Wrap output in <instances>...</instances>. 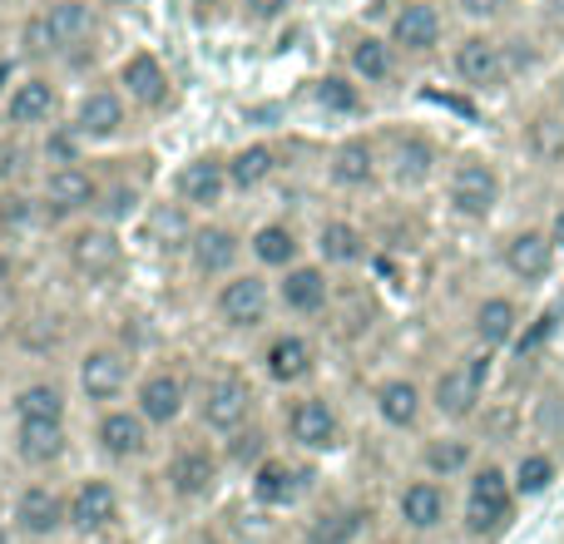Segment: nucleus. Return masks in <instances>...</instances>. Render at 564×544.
Returning <instances> with one entry per match:
<instances>
[{"label": "nucleus", "mask_w": 564, "mask_h": 544, "mask_svg": "<svg viewBox=\"0 0 564 544\" xmlns=\"http://www.w3.org/2000/svg\"><path fill=\"white\" fill-rule=\"evenodd\" d=\"M516 510V480H506L500 466H480L466 490V530L470 535H496Z\"/></svg>", "instance_id": "f257e3e1"}, {"label": "nucleus", "mask_w": 564, "mask_h": 544, "mask_svg": "<svg viewBox=\"0 0 564 544\" xmlns=\"http://www.w3.org/2000/svg\"><path fill=\"white\" fill-rule=\"evenodd\" d=\"M486 371H490V357H470L466 367H451L446 377L436 381V411L451 421L470 416L480 401V387H486Z\"/></svg>", "instance_id": "f03ea898"}, {"label": "nucleus", "mask_w": 564, "mask_h": 544, "mask_svg": "<svg viewBox=\"0 0 564 544\" xmlns=\"http://www.w3.org/2000/svg\"><path fill=\"white\" fill-rule=\"evenodd\" d=\"M496 198H500L496 168L480 164V159H466V164L456 168V178H451V204H456V214L486 218L490 208H496Z\"/></svg>", "instance_id": "7ed1b4c3"}, {"label": "nucleus", "mask_w": 564, "mask_h": 544, "mask_svg": "<svg viewBox=\"0 0 564 544\" xmlns=\"http://www.w3.org/2000/svg\"><path fill=\"white\" fill-rule=\"evenodd\" d=\"M456 75L466 79V85H476V89L506 85V75H510L506 50H500L496 40H486V35L460 40V50H456Z\"/></svg>", "instance_id": "20e7f679"}, {"label": "nucleus", "mask_w": 564, "mask_h": 544, "mask_svg": "<svg viewBox=\"0 0 564 544\" xmlns=\"http://www.w3.org/2000/svg\"><path fill=\"white\" fill-rule=\"evenodd\" d=\"M248 406H253V396H248L243 377H214V381H208V391H204V421L214 431L234 436V431L248 421Z\"/></svg>", "instance_id": "39448f33"}, {"label": "nucleus", "mask_w": 564, "mask_h": 544, "mask_svg": "<svg viewBox=\"0 0 564 544\" xmlns=\"http://www.w3.org/2000/svg\"><path fill=\"white\" fill-rule=\"evenodd\" d=\"M115 515H119V496H115V486H105V480H85V486L75 490V500H69V525H75L79 535L109 530Z\"/></svg>", "instance_id": "423d86ee"}, {"label": "nucleus", "mask_w": 564, "mask_h": 544, "mask_svg": "<svg viewBox=\"0 0 564 544\" xmlns=\"http://www.w3.org/2000/svg\"><path fill=\"white\" fill-rule=\"evenodd\" d=\"M69 263L85 278H109L119 268V238L109 228H85V233L69 238Z\"/></svg>", "instance_id": "0eeeda50"}, {"label": "nucleus", "mask_w": 564, "mask_h": 544, "mask_svg": "<svg viewBox=\"0 0 564 544\" xmlns=\"http://www.w3.org/2000/svg\"><path fill=\"white\" fill-rule=\"evenodd\" d=\"M441 40V15L436 6H426V0H411V6L397 10V25H391V45L411 50V55H421V50H431Z\"/></svg>", "instance_id": "6e6552de"}, {"label": "nucleus", "mask_w": 564, "mask_h": 544, "mask_svg": "<svg viewBox=\"0 0 564 544\" xmlns=\"http://www.w3.org/2000/svg\"><path fill=\"white\" fill-rule=\"evenodd\" d=\"M288 431H292V440L307 446V450L337 446V416H332L327 401H297L292 416H288Z\"/></svg>", "instance_id": "1a4fd4ad"}, {"label": "nucleus", "mask_w": 564, "mask_h": 544, "mask_svg": "<svg viewBox=\"0 0 564 544\" xmlns=\"http://www.w3.org/2000/svg\"><path fill=\"white\" fill-rule=\"evenodd\" d=\"M218 312H224L228 327H258L268 312V292L258 278H234L224 292H218Z\"/></svg>", "instance_id": "9d476101"}, {"label": "nucleus", "mask_w": 564, "mask_h": 544, "mask_svg": "<svg viewBox=\"0 0 564 544\" xmlns=\"http://www.w3.org/2000/svg\"><path fill=\"white\" fill-rule=\"evenodd\" d=\"M218 480V460L208 456L204 446H188L174 456V466H169V486H174V496L194 500V496H208Z\"/></svg>", "instance_id": "9b49d317"}, {"label": "nucleus", "mask_w": 564, "mask_h": 544, "mask_svg": "<svg viewBox=\"0 0 564 544\" xmlns=\"http://www.w3.org/2000/svg\"><path fill=\"white\" fill-rule=\"evenodd\" d=\"M65 505H59V496H50L45 486H30L25 496H20V505H15V525H20V535H55L59 525H65Z\"/></svg>", "instance_id": "f8f14e48"}, {"label": "nucleus", "mask_w": 564, "mask_h": 544, "mask_svg": "<svg viewBox=\"0 0 564 544\" xmlns=\"http://www.w3.org/2000/svg\"><path fill=\"white\" fill-rule=\"evenodd\" d=\"M506 268L516 272V278H525V282H540L550 268H555V243H550L545 233H516L506 243Z\"/></svg>", "instance_id": "ddd939ff"}, {"label": "nucleus", "mask_w": 564, "mask_h": 544, "mask_svg": "<svg viewBox=\"0 0 564 544\" xmlns=\"http://www.w3.org/2000/svg\"><path fill=\"white\" fill-rule=\"evenodd\" d=\"M387 164H391V174H397V184H426L431 178V164H436V149L426 144L421 134H397L391 139V149H387Z\"/></svg>", "instance_id": "4468645a"}, {"label": "nucleus", "mask_w": 564, "mask_h": 544, "mask_svg": "<svg viewBox=\"0 0 564 544\" xmlns=\"http://www.w3.org/2000/svg\"><path fill=\"white\" fill-rule=\"evenodd\" d=\"M178 411H184V381L178 377L159 371V377H149L144 387H139V416L144 421L169 426V421H178Z\"/></svg>", "instance_id": "2eb2a0df"}, {"label": "nucleus", "mask_w": 564, "mask_h": 544, "mask_svg": "<svg viewBox=\"0 0 564 544\" xmlns=\"http://www.w3.org/2000/svg\"><path fill=\"white\" fill-rule=\"evenodd\" d=\"M45 198L55 214H75V208H89L95 204V178L85 174L79 164H59L45 184Z\"/></svg>", "instance_id": "dca6fc26"}, {"label": "nucleus", "mask_w": 564, "mask_h": 544, "mask_svg": "<svg viewBox=\"0 0 564 544\" xmlns=\"http://www.w3.org/2000/svg\"><path fill=\"white\" fill-rule=\"evenodd\" d=\"M79 381H85V391L95 401H115L129 381V367H124L119 351H89L85 367H79Z\"/></svg>", "instance_id": "f3484780"}, {"label": "nucleus", "mask_w": 564, "mask_h": 544, "mask_svg": "<svg viewBox=\"0 0 564 544\" xmlns=\"http://www.w3.org/2000/svg\"><path fill=\"white\" fill-rule=\"evenodd\" d=\"M401 520L411 530H436L446 520V490L436 480H416V486L401 490Z\"/></svg>", "instance_id": "a211bd4d"}, {"label": "nucleus", "mask_w": 564, "mask_h": 544, "mask_svg": "<svg viewBox=\"0 0 564 544\" xmlns=\"http://www.w3.org/2000/svg\"><path fill=\"white\" fill-rule=\"evenodd\" d=\"M144 440H149L144 416H129V411H109V416L99 421V446H105V456H115V460L139 456V450H144Z\"/></svg>", "instance_id": "6ab92c4d"}, {"label": "nucleus", "mask_w": 564, "mask_h": 544, "mask_svg": "<svg viewBox=\"0 0 564 544\" xmlns=\"http://www.w3.org/2000/svg\"><path fill=\"white\" fill-rule=\"evenodd\" d=\"M75 129H79L85 139H109V134H119V129H124V99L109 95V89H95V95L79 105Z\"/></svg>", "instance_id": "aec40b11"}, {"label": "nucleus", "mask_w": 564, "mask_h": 544, "mask_svg": "<svg viewBox=\"0 0 564 544\" xmlns=\"http://www.w3.org/2000/svg\"><path fill=\"white\" fill-rule=\"evenodd\" d=\"M224 184H228V174H224V164H218V159H194V164L178 174V198H184V204L208 208V204H218Z\"/></svg>", "instance_id": "412c9836"}, {"label": "nucleus", "mask_w": 564, "mask_h": 544, "mask_svg": "<svg viewBox=\"0 0 564 544\" xmlns=\"http://www.w3.org/2000/svg\"><path fill=\"white\" fill-rule=\"evenodd\" d=\"M282 302L292 312H322L327 307V272L322 268H292L282 278Z\"/></svg>", "instance_id": "4be33fe9"}, {"label": "nucleus", "mask_w": 564, "mask_h": 544, "mask_svg": "<svg viewBox=\"0 0 564 544\" xmlns=\"http://www.w3.org/2000/svg\"><path fill=\"white\" fill-rule=\"evenodd\" d=\"M124 89L139 99V105H164L169 99V75L154 55H134L124 65Z\"/></svg>", "instance_id": "5701e85b"}, {"label": "nucleus", "mask_w": 564, "mask_h": 544, "mask_svg": "<svg viewBox=\"0 0 564 544\" xmlns=\"http://www.w3.org/2000/svg\"><path fill=\"white\" fill-rule=\"evenodd\" d=\"M516 327H520V307H516L510 297L480 302V312H476V337L486 341V347H506V341L516 337Z\"/></svg>", "instance_id": "b1692460"}, {"label": "nucleus", "mask_w": 564, "mask_h": 544, "mask_svg": "<svg viewBox=\"0 0 564 544\" xmlns=\"http://www.w3.org/2000/svg\"><path fill=\"white\" fill-rule=\"evenodd\" d=\"M45 25H50L55 50H65V45H79V40L95 30V15H89V6H79V0H59V6L45 10Z\"/></svg>", "instance_id": "393cba45"}, {"label": "nucleus", "mask_w": 564, "mask_h": 544, "mask_svg": "<svg viewBox=\"0 0 564 544\" xmlns=\"http://www.w3.org/2000/svg\"><path fill=\"white\" fill-rule=\"evenodd\" d=\"M253 496L263 500V505H292V500L302 496V476L292 466H282V460H263L258 480H253Z\"/></svg>", "instance_id": "a878e982"}, {"label": "nucleus", "mask_w": 564, "mask_h": 544, "mask_svg": "<svg viewBox=\"0 0 564 544\" xmlns=\"http://www.w3.org/2000/svg\"><path fill=\"white\" fill-rule=\"evenodd\" d=\"M188 248H194V263L204 272H228L238 258V238L228 233V228H198Z\"/></svg>", "instance_id": "bb28decb"}, {"label": "nucleus", "mask_w": 564, "mask_h": 544, "mask_svg": "<svg viewBox=\"0 0 564 544\" xmlns=\"http://www.w3.org/2000/svg\"><path fill=\"white\" fill-rule=\"evenodd\" d=\"M65 450V431L59 421H20V456L45 466V460H59Z\"/></svg>", "instance_id": "cd10ccee"}, {"label": "nucleus", "mask_w": 564, "mask_h": 544, "mask_svg": "<svg viewBox=\"0 0 564 544\" xmlns=\"http://www.w3.org/2000/svg\"><path fill=\"white\" fill-rule=\"evenodd\" d=\"M371 174H377V154H371L367 139H351V144L337 149V164H332V178L347 188H361L371 184Z\"/></svg>", "instance_id": "c85d7f7f"}, {"label": "nucleus", "mask_w": 564, "mask_h": 544, "mask_svg": "<svg viewBox=\"0 0 564 544\" xmlns=\"http://www.w3.org/2000/svg\"><path fill=\"white\" fill-rule=\"evenodd\" d=\"M377 411L387 426H411V421L421 416V391L411 387V381H387V387L377 391Z\"/></svg>", "instance_id": "c756f323"}, {"label": "nucleus", "mask_w": 564, "mask_h": 544, "mask_svg": "<svg viewBox=\"0 0 564 544\" xmlns=\"http://www.w3.org/2000/svg\"><path fill=\"white\" fill-rule=\"evenodd\" d=\"M50 115H55V89L45 79H25L15 89V99H10V119L15 124H45Z\"/></svg>", "instance_id": "7c9ffc66"}, {"label": "nucleus", "mask_w": 564, "mask_h": 544, "mask_svg": "<svg viewBox=\"0 0 564 544\" xmlns=\"http://www.w3.org/2000/svg\"><path fill=\"white\" fill-rule=\"evenodd\" d=\"M307 367H312L307 341H297V337H278L273 347H268V377H278V381H297V377H307Z\"/></svg>", "instance_id": "2f4dec72"}, {"label": "nucleus", "mask_w": 564, "mask_h": 544, "mask_svg": "<svg viewBox=\"0 0 564 544\" xmlns=\"http://www.w3.org/2000/svg\"><path fill=\"white\" fill-rule=\"evenodd\" d=\"M357 530H361L357 510H322V515L307 525V544H351Z\"/></svg>", "instance_id": "473e14b6"}, {"label": "nucleus", "mask_w": 564, "mask_h": 544, "mask_svg": "<svg viewBox=\"0 0 564 544\" xmlns=\"http://www.w3.org/2000/svg\"><path fill=\"white\" fill-rule=\"evenodd\" d=\"M253 253H258V263H268V268H288L292 258H297V238L282 224H268V228H258Z\"/></svg>", "instance_id": "72a5a7b5"}, {"label": "nucleus", "mask_w": 564, "mask_h": 544, "mask_svg": "<svg viewBox=\"0 0 564 544\" xmlns=\"http://www.w3.org/2000/svg\"><path fill=\"white\" fill-rule=\"evenodd\" d=\"M510 480H516V496H545V490L555 486V460L540 456V450H530Z\"/></svg>", "instance_id": "f704fd0d"}, {"label": "nucleus", "mask_w": 564, "mask_h": 544, "mask_svg": "<svg viewBox=\"0 0 564 544\" xmlns=\"http://www.w3.org/2000/svg\"><path fill=\"white\" fill-rule=\"evenodd\" d=\"M268 174H273V149H268V144L243 149V154H238L234 164H228V178H234L238 188H258Z\"/></svg>", "instance_id": "c9c22d12"}, {"label": "nucleus", "mask_w": 564, "mask_h": 544, "mask_svg": "<svg viewBox=\"0 0 564 544\" xmlns=\"http://www.w3.org/2000/svg\"><path fill=\"white\" fill-rule=\"evenodd\" d=\"M470 466V440H431L426 446V470L431 476H460Z\"/></svg>", "instance_id": "e433bc0d"}, {"label": "nucleus", "mask_w": 564, "mask_h": 544, "mask_svg": "<svg viewBox=\"0 0 564 544\" xmlns=\"http://www.w3.org/2000/svg\"><path fill=\"white\" fill-rule=\"evenodd\" d=\"M322 258H327V263H357L361 258V233L351 224H327L322 228Z\"/></svg>", "instance_id": "4c0bfd02"}, {"label": "nucleus", "mask_w": 564, "mask_h": 544, "mask_svg": "<svg viewBox=\"0 0 564 544\" xmlns=\"http://www.w3.org/2000/svg\"><path fill=\"white\" fill-rule=\"evenodd\" d=\"M15 406H20V421H59L65 416V401H59L55 387H25Z\"/></svg>", "instance_id": "58836bf2"}, {"label": "nucleus", "mask_w": 564, "mask_h": 544, "mask_svg": "<svg viewBox=\"0 0 564 544\" xmlns=\"http://www.w3.org/2000/svg\"><path fill=\"white\" fill-rule=\"evenodd\" d=\"M351 65H357V75L367 79H391V50L387 40H357V50H351Z\"/></svg>", "instance_id": "ea45409f"}, {"label": "nucleus", "mask_w": 564, "mask_h": 544, "mask_svg": "<svg viewBox=\"0 0 564 544\" xmlns=\"http://www.w3.org/2000/svg\"><path fill=\"white\" fill-rule=\"evenodd\" d=\"M149 233H154L159 248H184V243H194L178 208H154V214H149Z\"/></svg>", "instance_id": "a19ab883"}, {"label": "nucleus", "mask_w": 564, "mask_h": 544, "mask_svg": "<svg viewBox=\"0 0 564 544\" xmlns=\"http://www.w3.org/2000/svg\"><path fill=\"white\" fill-rule=\"evenodd\" d=\"M530 149H535L545 164H560L564 159V124L560 119H535V124H530Z\"/></svg>", "instance_id": "79ce46f5"}, {"label": "nucleus", "mask_w": 564, "mask_h": 544, "mask_svg": "<svg viewBox=\"0 0 564 544\" xmlns=\"http://www.w3.org/2000/svg\"><path fill=\"white\" fill-rule=\"evenodd\" d=\"M317 105L332 109V115H357L361 99H357V89H351L347 79H317Z\"/></svg>", "instance_id": "37998d69"}, {"label": "nucleus", "mask_w": 564, "mask_h": 544, "mask_svg": "<svg viewBox=\"0 0 564 544\" xmlns=\"http://www.w3.org/2000/svg\"><path fill=\"white\" fill-rule=\"evenodd\" d=\"M99 214H105L109 224H115V218H129V214H134V188H115V194H105Z\"/></svg>", "instance_id": "c03bdc74"}, {"label": "nucleus", "mask_w": 564, "mask_h": 544, "mask_svg": "<svg viewBox=\"0 0 564 544\" xmlns=\"http://www.w3.org/2000/svg\"><path fill=\"white\" fill-rule=\"evenodd\" d=\"M20 40H25V50H35V55H50V50H55V40H50L45 15H40V20H30V25H25V35H20Z\"/></svg>", "instance_id": "a18cd8bd"}, {"label": "nucleus", "mask_w": 564, "mask_h": 544, "mask_svg": "<svg viewBox=\"0 0 564 544\" xmlns=\"http://www.w3.org/2000/svg\"><path fill=\"white\" fill-rule=\"evenodd\" d=\"M555 322H560V312H545V317L530 327V337H520V351H535L540 341H550V331H555Z\"/></svg>", "instance_id": "49530a36"}, {"label": "nucleus", "mask_w": 564, "mask_h": 544, "mask_svg": "<svg viewBox=\"0 0 564 544\" xmlns=\"http://www.w3.org/2000/svg\"><path fill=\"white\" fill-rule=\"evenodd\" d=\"M460 6V15H470V20H496L500 10H506V0H456Z\"/></svg>", "instance_id": "de8ad7c7"}, {"label": "nucleus", "mask_w": 564, "mask_h": 544, "mask_svg": "<svg viewBox=\"0 0 564 544\" xmlns=\"http://www.w3.org/2000/svg\"><path fill=\"white\" fill-rule=\"evenodd\" d=\"M288 6H292V0H248V15H253V20H273Z\"/></svg>", "instance_id": "09e8293b"}, {"label": "nucleus", "mask_w": 564, "mask_h": 544, "mask_svg": "<svg viewBox=\"0 0 564 544\" xmlns=\"http://www.w3.org/2000/svg\"><path fill=\"white\" fill-rule=\"evenodd\" d=\"M258 450H263V436H258V431H243V436H238V446H234V460H253Z\"/></svg>", "instance_id": "8fccbe9b"}, {"label": "nucleus", "mask_w": 564, "mask_h": 544, "mask_svg": "<svg viewBox=\"0 0 564 544\" xmlns=\"http://www.w3.org/2000/svg\"><path fill=\"white\" fill-rule=\"evenodd\" d=\"M50 149H55L59 159H75V139H65V134H59V139H55V144H50Z\"/></svg>", "instance_id": "3c124183"}, {"label": "nucleus", "mask_w": 564, "mask_h": 544, "mask_svg": "<svg viewBox=\"0 0 564 544\" xmlns=\"http://www.w3.org/2000/svg\"><path fill=\"white\" fill-rule=\"evenodd\" d=\"M188 544H218L214 535H188Z\"/></svg>", "instance_id": "603ef678"}, {"label": "nucleus", "mask_w": 564, "mask_h": 544, "mask_svg": "<svg viewBox=\"0 0 564 544\" xmlns=\"http://www.w3.org/2000/svg\"><path fill=\"white\" fill-rule=\"evenodd\" d=\"M560 99H564V75H560Z\"/></svg>", "instance_id": "864d4df0"}, {"label": "nucleus", "mask_w": 564, "mask_h": 544, "mask_svg": "<svg viewBox=\"0 0 564 544\" xmlns=\"http://www.w3.org/2000/svg\"><path fill=\"white\" fill-rule=\"evenodd\" d=\"M6 75H10V69H6V65H0V79H6Z\"/></svg>", "instance_id": "5fc2aeb1"}, {"label": "nucleus", "mask_w": 564, "mask_h": 544, "mask_svg": "<svg viewBox=\"0 0 564 544\" xmlns=\"http://www.w3.org/2000/svg\"><path fill=\"white\" fill-rule=\"evenodd\" d=\"M204 6H218V0H204Z\"/></svg>", "instance_id": "6e6d98bb"}, {"label": "nucleus", "mask_w": 564, "mask_h": 544, "mask_svg": "<svg viewBox=\"0 0 564 544\" xmlns=\"http://www.w3.org/2000/svg\"><path fill=\"white\" fill-rule=\"evenodd\" d=\"M0 544H6V535H0Z\"/></svg>", "instance_id": "4d7b16f0"}]
</instances>
